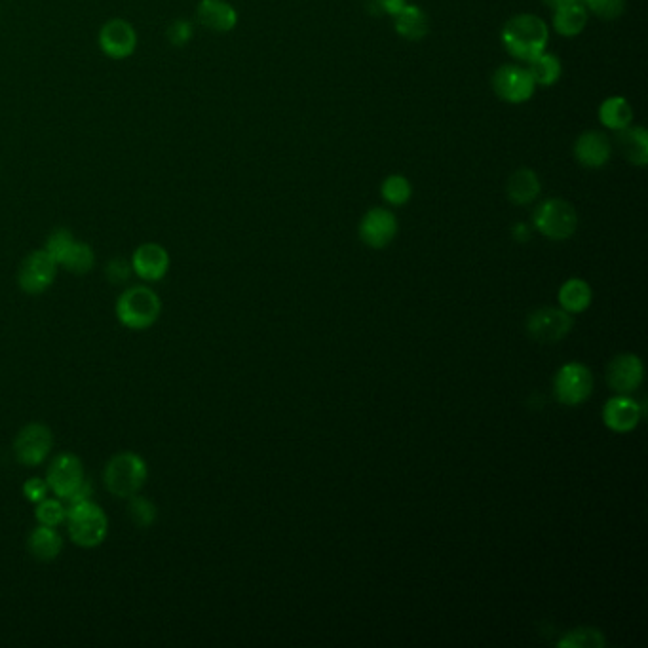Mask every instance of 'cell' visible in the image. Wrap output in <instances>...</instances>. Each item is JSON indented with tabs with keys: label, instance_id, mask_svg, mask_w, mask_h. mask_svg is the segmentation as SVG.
<instances>
[{
	"label": "cell",
	"instance_id": "cell-1",
	"mask_svg": "<svg viewBox=\"0 0 648 648\" xmlns=\"http://www.w3.org/2000/svg\"><path fill=\"white\" fill-rule=\"evenodd\" d=\"M548 40V25L533 14L515 16L502 29V44L508 54L527 63L538 54L546 52Z\"/></svg>",
	"mask_w": 648,
	"mask_h": 648
},
{
	"label": "cell",
	"instance_id": "cell-2",
	"mask_svg": "<svg viewBox=\"0 0 648 648\" xmlns=\"http://www.w3.org/2000/svg\"><path fill=\"white\" fill-rule=\"evenodd\" d=\"M147 479H149V466H147L145 458L139 457L132 451L116 453L115 457L105 464V470H103L105 489L111 495L122 498V500L124 498L128 500L137 493H141Z\"/></svg>",
	"mask_w": 648,
	"mask_h": 648
},
{
	"label": "cell",
	"instance_id": "cell-3",
	"mask_svg": "<svg viewBox=\"0 0 648 648\" xmlns=\"http://www.w3.org/2000/svg\"><path fill=\"white\" fill-rule=\"evenodd\" d=\"M120 325L132 331L153 327L162 314V301L153 287L132 286L124 289L115 306Z\"/></svg>",
	"mask_w": 648,
	"mask_h": 648
},
{
	"label": "cell",
	"instance_id": "cell-4",
	"mask_svg": "<svg viewBox=\"0 0 648 648\" xmlns=\"http://www.w3.org/2000/svg\"><path fill=\"white\" fill-rule=\"evenodd\" d=\"M67 508L69 510L65 523L73 544L84 550L101 546L109 534V517L103 512V508L92 500L78 502Z\"/></svg>",
	"mask_w": 648,
	"mask_h": 648
},
{
	"label": "cell",
	"instance_id": "cell-5",
	"mask_svg": "<svg viewBox=\"0 0 648 648\" xmlns=\"http://www.w3.org/2000/svg\"><path fill=\"white\" fill-rule=\"evenodd\" d=\"M534 227L550 240H567L576 232L578 215L567 200L550 198L534 211Z\"/></svg>",
	"mask_w": 648,
	"mask_h": 648
},
{
	"label": "cell",
	"instance_id": "cell-6",
	"mask_svg": "<svg viewBox=\"0 0 648 648\" xmlns=\"http://www.w3.org/2000/svg\"><path fill=\"white\" fill-rule=\"evenodd\" d=\"M52 449H54L52 430L42 422H29L27 426L21 428L14 439L16 460L27 468L44 464L50 457Z\"/></svg>",
	"mask_w": 648,
	"mask_h": 648
},
{
	"label": "cell",
	"instance_id": "cell-7",
	"mask_svg": "<svg viewBox=\"0 0 648 648\" xmlns=\"http://www.w3.org/2000/svg\"><path fill=\"white\" fill-rule=\"evenodd\" d=\"M58 268L56 259L46 249H37L23 259L18 270V286L27 295H40L56 282Z\"/></svg>",
	"mask_w": 648,
	"mask_h": 648
},
{
	"label": "cell",
	"instance_id": "cell-8",
	"mask_svg": "<svg viewBox=\"0 0 648 648\" xmlns=\"http://www.w3.org/2000/svg\"><path fill=\"white\" fill-rule=\"evenodd\" d=\"M84 481H86L84 464L73 453L58 455L50 462L46 472V483L50 487V493L61 498L63 502L75 495Z\"/></svg>",
	"mask_w": 648,
	"mask_h": 648
},
{
	"label": "cell",
	"instance_id": "cell-9",
	"mask_svg": "<svg viewBox=\"0 0 648 648\" xmlns=\"http://www.w3.org/2000/svg\"><path fill=\"white\" fill-rule=\"evenodd\" d=\"M591 390H593V375L582 363L563 365L553 379V392L563 405L574 407L584 403L590 398Z\"/></svg>",
	"mask_w": 648,
	"mask_h": 648
},
{
	"label": "cell",
	"instance_id": "cell-10",
	"mask_svg": "<svg viewBox=\"0 0 648 648\" xmlns=\"http://www.w3.org/2000/svg\"><path fill=\"white\" fill-rule=\"evenodd\" d=\"M97 42H99L101 52L107 58L120 61V59L134 56L137 44H139V37H137V31L130 21L113 18V20L105 21L103 27L99 29Z\"/></svg>",
	"mask_w": 648,
	"mask_h": 648
},
{
	"label": "cell",
	"instance_id": "cell-11",
	"mask_svg": "<svg viewBox=\"0 0 648 648\" xmlns=\"http://www.w3.org/2000/svg\"><path fill=\"white\" fill-rule=\"evenodd\" d=\"M572 320L571 314L565 310L557 308H540L534 310L533 314L527 320V333L533 337L536 343L552 344L561 341L571 333Z\"/></svg>",
	"mask_w": 648,
	"mask_h": 648
},
{
	"label": "cell",
	"instance_id": "cell-12",
	"mask_svg": "<svg viewBox=\"0 0 648 648\" xmlns=\"http://www.w3.org/2000/svg\"><path fill=\"white\" fill-rule=\"evenodd\" d=\"M496 96L508 103H525L534 94L533 77L527 67L521 65H502L493 77Z\"/></svg>",
	"mask_w": 648,
	"mask_h": 648
},
{
	"label": "cell",
	"instance_id": "cell-13",
	"mask_svg": "<svg viewBox=\"0 0 648 648\" xmlns=\"http://www.w3.org/2000/svg\"><path fill=\"white\" fill-rule=\"evenodd\" d=\"M130 263H132V270L139 280L154 284V282H160L166 278V274L170 272L172 259H170L168 249L164 246L147 242L135 249Z\"/></svg>",
	"mask_w": 648,
	"mask_h": 648
},
{
	"label": "cell",
	"instance_id": "cell-14",
	"mask_svg": "<svg viewBox=\"0 0 648 648\" xmlns=\"http://www.w3.org/2000/svg\"><path fill=\"white\" fill-rule=\"evenodd\" d=\"M398 232V221L394 213L382 208L367 211L360 223V238L369 248L381 249L388 246Z\"/></svg>",
	"mask_w": 648,
	"mask_h": 648
},
{
	"label": "cell",
	"instance_id": "cell-15",
	"mask_svg": "<svg viewBox=\"0 0 648 648\" xmlns=\"http://www.w3.org/2000/svg\"><path fill=\"white\" fill-rule=\"evenodd\" d=\"M609 386L618 394H629L643 382V363L633 354L616 356L607 369Z\"/></svg>",
	"mask_w": 648,
	"mask_h": 648
},
{
	"label": "cell",
	"instance_id": "cell-16",
	"mask_svg": "<svg viewBox=\"0 0 648 648\" xmlns=\"http://www.w3.org/2000/svg\"><path fill=\"white\" fill-rule=\"evenodd\" d=\"M196 18L213 33H230L238 25V12L227 0H200Z\"/></svg>",
	"mask_w": 648,
	"mask_h": 648
},
{
	"label": "cell",
	"instance_id": "cell-17",
	"mask_svg": "<svg viewBox=\"0 0 648 648\" xmlns=\"http://www.w3.org/2000/svg\"><path fill=\"white\" fill-rule=\"evenodd\" d=\"M574 154L582 166L601 168L609 162L612 154L609 137L601 132H586L578 137L574 145Z\"/></svg>",
	"mask_w": 648,
	"mask_h": 648
},
{
	"label": "cell",
	"instance_id": "cell-18",
	"mask_svg": "<svg viewBox=\"0 0 648 648\" xmlns=\"http://www.w3.org/2000/svg\"><path fill=\"white\" fill-rule=\"evenodd\" d=\"M603 420L610 430L626 434L631 432L641 420V407L637 401L629 400L626 396H618L607 401L603 409Z\"/></svg>",
	"mask_w": 648,
	"mask_h": 648
},
{
	"label": "cell",
	"instance_id": "cell-19",
	"mask_svg": "<svg viewBox=\"0 0 648 648\" xmlns=\"http://www.w3.org/2000/svg\"><path fill=\"white\" fill-rule=\"evenodd\" d=\"M27 550L42 563L56 561L63 552V536L56 527L39 525L27 536Z\"/></svg>",
	"mask_w": 648,
	"mask_h": 648
},
{
	"label": "cell",
	"instance_id": "cell-20",
	"mask_svg": "<svg viewBox=\"0 0 648 648\" xmlns=\"http://www.w3.org/2000/svg\"><path fill=\"white\" fill-rule=\"evenodd\" d=\"M588 25V8L582 2L555 8L553 27L561 37H576Z\"/></svg>",
	"mask_w": 648,
	"mask_h": 648
},
{
	"label": "cell",
	"instance_id": "cell-21",
	"mask_svg": "<svg viewBox=\"0 0 648 648\" xmlns=\"http://www.w3.org/2000/svg\"><path fill=\"white\" fill-rule=\"evenodd\" d=\"M618 145L631 164L643 168L648 162V134L641 126H628L620 130Z\"/></svg>",
	"mask_w": 648,
	"mask_h": 648
},
{
	"label": "cell",
	"instance_id": "cell-22",
	"mask_svg": "<svg viewBox=\"0 0 648 648\" xmlns=\"http://www.w3.org/2000/svg\"><path fill=\"white\" fill-rule=\"evenodd\" d=\"M394 25L400 37L407 40L424 39L430 29V21L426 18L424 10L413 4L403 6V10L394 16Z\"/></svg>",
	"mask_w": 648,
	"mask_h": 648
},
{
	"label": "cell",
	"instance_id": "cell-23",
	"mask_svg": "<svg viewBox=\"0 0 648 648\" xmlns=\"http://www.w3.org/2000/svg\"><path fill=\"white\" fill-rule=\"evenodd\" d=\"M540 194V179L533 170L521 168L508 181V196L514 204H531Z\"/></svg>",
	"mask_w": 648,
	"mask_h": 648
},
{
	"label": "cell",
	"instance_id": "cell-24",
	"mask_svg": "<svg viewBox=\"0 0 648 648\" xmlns=\"http://www.w3.org/2000/svg\"><path fill=\"white\" fill-rule=\"evenodd\" d=\"M599 120L614 132H620L631 126L633 122V109L624 97H609L599 107Z\"/></svg>",
	"mask_w": 648,
	"mask_h": 648
},
{
	"label": "cell",
	"instance_id": "cell-25",
	"mask_svg": "<svg viewBox=\"0 0 648 648\" xmlns=\"http://www.w3.org/2000/svg\"><path fill=\"white\" fill-rule=\"evenodd\" d=\"M559 303L569 314L584 312L591 303L590 286L580 278H572L559 289Z\"/></svg>",
	"mask_w": 648,
	"mask_h": 648
},
{
	"label": "cell",
	"instance_id": "cell-26",
	"mask_svg": "<svg viewBox=\"0 0 648 648\" xmlns=\"http://www.w3.org/2000/svg\"><path fill=\"white\" fill-rule=\"evenodd\" d=\"M96 265V253L94 249L90 248L86 242L75 240L69 249L65 251V255L59 261V267L65 268L71 274L77 276H84L88 274Z\"/></svg>",
	"mask_w": 648,
	"mask_h": 648
},
{
	"label": "cell",
	"instance_id": "cell-27",
	"mask_svg": "<svg viewBox=\"0 0 648 648\" xmlns=\"http://www.w3.org/2000/svg\"><path fill=\"white\" fill-rule=\"evenodd\" d=\"M527 69H529L536 86H553L561 78V61L546 52L531 59Z\"/></svg>",
	"mask_w": 648,
	"mask_h": 648
},
{
	"label": "cell",
	"instance_id": "cell-28",
	"mask_svg": "<svg viewBox=\"0 0 648 648\" xmlns=\"http://www.w3.org/2000/svg\"><path fill=\"white\" fill-rule=\"evenodd\" d=\"M67 504L58 498V496H46L42 502L37 504L35 510V517L39 525H46V527H61L67 519Z\"/></svg>",
	"mask_w": 648,
	"mask_h": 648
},
{
	"label": "cell",
	"instance_id": "cell-29",
	"mask_svg": "<svg viewBox=\"0 0 648 648\" xmlns=\"http://www.w3.org/2000/svg\"><path fill=\"white\" fill-rule=\"evenodd\" d=\"M128 515H130L135 527L147 529L156 521L158 510H156L154 502L137 493L132 498H128Z\"/></svg>",
	"mask_w": 648,
	"mask_h": 648
},
{
	"label": "cell",
	"instance_id": "cell-30",
	"mask_svg": "<svg viewBox=\"0 0 648 648\" xmlns=\"http://www.w3.org/2000/svg\"><path fill=\"white\" fill-rule=\"evenodd\" d=\"M557 645L563 648H603L605 637L599 629L580 628L567 633Z\"/></svg>",
	"mask_w": 648,
	"mask_h": 648
},
{
	"label": "cell",
	"instance_id": "cell-31",
	"mask_svg": "<svg viewBox=\"0 0 648 648\" xmlns=\"http://www.w3.org/2000/svg\"><path fill=\"white\" fill-rule=\"evenodd\" d=\"M382 198L390 204V206H403L409 202L411 198V183L409 179H405L403 175H390L384 183H382Z\"/></svg>",
	"mask_w": 648,
	"mask_h": 648
},
{
	"label": "cell",
	"instance_id": "cell-32",
	"mask_svg": "<svg viewBox=\"0 0 648 648\" xmlns=\"http://www.w3.org/2000/svg\"><path fill=\"white\" fill-rule=\"evenodd\" d=\"M582 4L601 20H616L622 16L626 0H582Z\"/></svg>",
	"mask_w": 648,
	"mask_h": 648
},
{
	"label": "cell",
	"instance_id": "cell-33",
	"mask_svg": "<svg viewBox=\"0 0 648 648\" xmlns=\"http://www.w3.org/2000/svg\"><path fill=\"white\" fill-rule=\"evenodd\" d=\"M77 238L73 236V232L71 230L67 229H58L54 230L50 236H48V240H46V246H44V249L56 259V263L59 265V261H61V257L65 255V251L69 249V246L75 242Z\"/></svg>",
	"mask_w": 648,
	"mask_h": 648
},
{
	"label": "cell",
	"instance_id": "cell-34",
	"mask_svg": "<svg viewBox=\"0 0 648 648\" xmlns=\"http://www.w3.org/2000/svg\"><path fill=\"white\" fill-rule=\"evenodd\" d=\"M48 495H50V487H48L46 479H42V477H29L23 483V496L31 504H39Z\"/></svg>",
	"mask_w": 648,
	"mask_h": 648
},
{
	"label": "cell",
	"instance_id": "cell-35",
	"mask_svg": "<svg viewBox=\"0 0 648 648\" xmlns=\"http://www.w3.org/2000/svg\"><path fill=\"white\" fill-rule=\"evenodd\" d=\"M192 33H194V29H192L189 21L175 20L168 27V40L172 42L173 46L181 48V46L189 44V40L192 39Z\"/></svg>",
	"mask_w": 648,
	"mask_h": 648
},
{
	"label": "cell",
	"instance_id": "cell-36",
	"mask_svg": "<svg viewBox=\"0 0 648 648\" xmlns=\"http://www.w3.org/2000/svg\"><path fill=\"white\" fill-rule=\"evenodd\" d=\"M105 274H107V278H109L113 284H122V282H128V278L134 274V270H132V263H130V261H124V259H113V261L107 265Z\"/></svg>",
	"mask_w": 648,
	"mask_h": 648
},
{
	"label": "cell",
	"instance_id": "cell-37",
	"mask_svg": "<svg viewBox=\"0 0 648 648\" xmlns=\"http://www.w3.org/2000/svg\"><path fill=\"white\" fill-rule=\"evenodd\" d=\"M407 2L405 0H373V6H371V14H377V16H396L398 12L403 10Z\"/></svg>",
	"mask_w": 648,
	"mask_h": 648
},
{
	"label": "cell",
	"instance_id": "cell-38",
	"mask_svg": "<svg viewBox=\"0 0 648 648\" xmlns=\"http://www.w3.org/2000/svg\"><path fill=\"white\" fill-rule=\"evenodd\" d=\"M514 236L519 240V242H525L529 240V227L525 223H519L514 227Z\"/></svg>",
	"mask_w": 648,
	"mask_h": 648
},
{
	"label": "cell",
	"instance_id": "cell-39",
	"mask_svg": "<svg viewBox=\"0 0 648 648\" xmlns=\"http://www.w3.org/2000/svg\"><path fill=\"white\" fill-rule=\"evenodd\" d=\"M548 6H552L553 10L555 8H561V6H567V4H574V2H582V0H546Z\"/></svg>",
	"mask_w": 648,
	"mask_h": 648
}]
</instances>
